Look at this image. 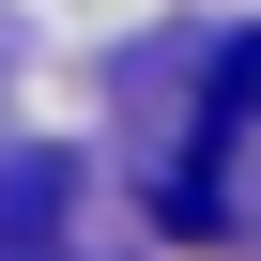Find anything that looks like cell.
I'll use <instances>...</instances> for the list:
<instances>
[{
  "mask_svg": "<svg viewBox=\"0 0 261 261\" xmlns=\"http://www.w3.org/2000/svg\"><path fill=\"white\" fill-rule=\"evenodd\" d=\"M246 108H261V31H246V46H215L200 139H185V169H169V200H154V215H169L185 246H215V230H230V139H246Z\"/></svg>",
  "mask_w": 261,
  "mask_h": 261,
  "instance_id": "6da1fadb",
  "label": "cell"
},
{
  "mask_svg": "<svg viewBox=\"0 0 261 261\" xmlns=\"http://www.w3.org/2000/svg\"><path fill=\"white\" fill-rule=\"evenodd\" d=\"M62 200H77V169H62V154H31V169H0V261H31Z\"/></svg>",
  "mask_w": 261,
  "mask_h": 261,
  "instance_id": "7a4b0ae2",
  "label": "cell"
}]
</instances>
